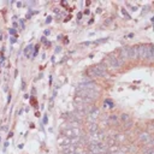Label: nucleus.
Wrapping results in <instances>:
<instances>
[{"mask_svg": "<svg viewBox=\"0 0 154 154\" xmlns=\"http://www.w3.org/2000/svg\"><path fill=\"white\" fill-rule=\"evenodd\" d=\"M119 53H120V58L123 59V60L129 58V55H128V47H123V48H120Z\"/></svg>", "mask_w": 154, "mask_h": 154, "instance_id": "9d476101", "label": "nucleus"}, {"mask_svg": "<svg viewBox=\"0 0 154 154\" xmlns=\"http://www.w3.org/2000/svg\"><path fill=\"white\" fill-rule=\"evenodd\" d=\"M137 57L147 58L149 60L153 59V45H142L137 47Z\"/></svg>", "mask_w": 154, "mask_h": 154, "instance_id": "f257e3e1", "label": "nucleus"}, {"mask_svg": "<svg viewBox=\"0 0 154 154\" xmlns=\"http://www.w3.org/2000/svg\"><path fill=\"white\" fill-rule=\"evenodd\" d=\"M77 105H92L93 104V99H89V98H81V96H76L75 99Z\"/></svg>", "mask_w": 154, "mask_h": 154, "instance_id": "0eeeda50", "label": "nucleus"}, {"mask_svg": "<svg viewBox=\"0 0 154 154\" xmlns=\"http://www.w3.org/2000/svg\"><path fill=\"white\" fill-rule=\"evenodd\" d=\"M88 72L92 76H96V77H108V72L106 71V66H104L102 64H98L95 66H92L88 70Z\"/></svg>", "mask_w": 154, "mask_h": 154, "instance_id": "f03ea898", "label": "nucleus"}, {"mask_svg": "<svg viewBox=\"0 0 154 154\" xmlns=\"http://www.w3.org/2000/svg\"><path fill=\"white\" fill-rule=\"evenodd\" d=\"M31 52H33V46L29 45V46L26 48V50H24V54H26L28 58H30V57H31Z\"/></svg>", "mask_w": 154, "mask_h": 154, "instance_id": "9b49d317", "label": "nucleus"}, {"mask_svg": "<svg viewBox=\"0 0 154 154\" xmlns=\"http://www.w3.org/2000/svg\"><path fill=\"white\" fill-rule=\"evenodd\" d=\"M140 141H141V142H143V143L146 144V143L152 142L153 140H152V136H151L148 133H142V134L140 135Z\"/></svg>", "mask_w": 154, "mask_h": 154, "instance_id": "6e6552de", "label": "nucleus"}, {"mask_svg": "<svg viewBox=\"0 0 154 154\" xmlns=\"http://www.w3.org/2000/svg\"><path fill=\"white\" fill-rule=\"evenodd\" d=\"M61 134L63 136L69 137V139H75V137L81 136V130L78 128H64Z\"/></svg>", "mask_w": 154, "mask_h": 154, "instance_id": "39448f33", "label": "nucleus"}, {"mask_svg": "<svg viewBox=\"0 0 154 154\" xmlns=\"http://www.w3.org/2000/svg\"><path fill=\"white\" fill-rule=\"evenodd\" d=\"M10 34L11 35H16V30L15 29H10Z\"/></svg>", "mask_w": 154, "mask_h": 154, "instance_id": "dca6fc26", "label": "nucleus"}, {"mask_svg": "<svg viewBox=\"0 0 154 154\" xmlns=\"http://www.w3.org/2000/svg\"><path fill=\"white\" fill-rule=\"evenodd\" d=\"M105 104H108L110 107H113V104H112V101H110V100H106V101H105Z\"/></svg>", "mask_w": 154, "mask_h": 154, "instance_id": "2eb2a0df", "label": "nucleus"}, {"mask_svg": "<svg viewBox=\"0 0 154 154\" xmlns=\"http://www.w3.org/2000/svg\"><path fill=\"white\" fill-rule=\"evenodd\" d=\"M98 130H99V128H98V125H96L95 123H90V124H89V131H90V133L98 131Z\"/></svg>", "mask_w": 154, "mask_h": 154, "instance_id": "f8f14e48", "label": "nucleus"}, {"mask_svg": "<svg viewBox=\"0 0 154 154\" xmlns=\"http://www.w3.org/2000/svg\"><path fill=\"white\" fill-rule=\"evenodd\" d=\"M76 95L81 96V98H89L94 100L99 96V93L95 90H90V89H86V88H77Z\"/></svg>", "mask_w": 154, "mask_h": 154, "instance_id": "7ed1b4c3", "label": "nucleus"}, {"mask_svg": "<svg viewBox=\"0 0 154 154\" xmlns=\"http://www.w3.org/2000/svg\"><path fill=\"white\" fill-rule=\"evenodd\" d=\"M120 118H122V120H123L124 123H125V122H126V123H128V122H131V120H130V117H129V115H125V113H124V115H122Z\"/></svg>", "mask_w": 154, "mask_h": 154, "instance_id": "ddd939ff", "label": "nucleus"}, {"mask_svg": "<svg viewBox=\"0 0 154 154\" xmlns=\"http://www.w3.org/2000/svg\"><path fill=\"white\" fill-rule=\"evenodd\" d=\"M104 63H106V65L111 69H118L120 68L122 65H123V63L124 60L122 59V58H118V57H115V55H110L108 58L105 60Z\"/></svg>", "mask_w": 154, "mask_h": 154, "instance_id": "20e7f679", "label": "nucleus"}, {"mask_svg": "<svg viewBox=\"0 0 154 154\" xmlns=\"http://www.w3.org/2000/svg\"><path fill=\"white\" fill-rule=\"evenodd\" d=\"M123 15H124V16H125V17H126V18H128V19H130V16H129V15H128V12H126V11H125V10H124V9H123Z\"/></svg>", "mask_w": 154, "mask_h": 154, "instance_id": "4468645a", "label": "nucleus"}, {"mask_svg": "<svg viewBox=\"0 0 154 154\" xmlns=\"http://www.w3.org/2000/svg\"><path fill=\"white\" fill-rule=\"evenodd\" d=\"M11 42H12V44H15V42H16V39H15V37H12V39H11Z\"/></svg>", "mask_w": 154, "mask_h": 154, "instance_id": "f3484780", "label": "nucleus"}, {"mask_svg": "<svg viewBox=\"0 0 154 154\" xmlns=\"http://www.w3.org/2000/svg\"><path fill=\"white\" fill-rule=\"evenodd\" d=\"M102 140H104V135L99 130L93 131V133H90V135H89V141H90V143H98V142H101Z\"/></svg>", "mask_w": 154, "mask_h": 154, "instance_id": "423d86ee", "label": "nucleus"}, {"mask_svg": "<svg viewBox=\"0 0 154 154\" xmlns=\"http://www.w3.org/2000/svg\"><path fill=\"white\" fill-rule=\"evenodd\" d=\"M128 55L129 58H136L137 57V47H128Z\"/></svg>", "mask_w": 154, "mask_h": 154, "instance_id": "1a4fd4ad", "label": "nucleus"}]
</instances>
